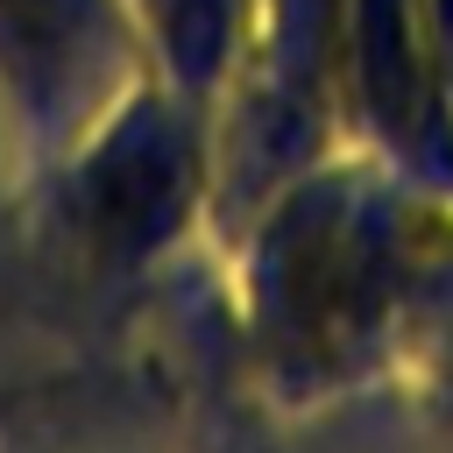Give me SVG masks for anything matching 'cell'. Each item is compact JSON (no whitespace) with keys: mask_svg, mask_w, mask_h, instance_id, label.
<instances>
[{"mask_svg":"<svg viewBox=\"0 0 453 453\" xmlns=\"http://www.w3.org/2000/svg\"><path fill=\"white\" fill-rule=\"evenodd\" d=\"M396 269H403V226L375 191L304 184L297 198H283V212L262 234L255 304L290 361L333 368L375 333Z\"/></svg>","mask_w":453,"mask_h":453,"instance_id":"obj_1","label":"cell"},{"mask_svg":"<svg viewBox=\"0 0 453 453\" xmlns=\"http://www.w3.org/2000/svg\"><path fill=\"white\" fill-rule=\"evenodd\" d=\"M191 184H198V156H191L184 120L163 106H127L99 134V149L78 177V212L106 255L134 262L184 226Z\"/></svg>","mask_w":453,"mask_h":453,"instance_id":"obj_2","label":"cell"},{"mask_svg":"<svg viewBox=\"0 0 453 453\" xmlns=\"http://www.w3.org/2000/svg\"><path fill=\"white\" fill-rule=\"evenodd\" d=\"M432 35H439V57L453 71V0H432Z\"/></svg>","mask_w":453,"mask_h":453,"instance_id":"obj_6","label":"cell"},{"mask_svg":"<svg viewBox=\"0 0 453 453\" xmlns=\"http://www.w3.org/2000/svg\"><path fill=\"white\" fill-rule=\"evenodd\" d=\"M347 50H354V85L368 99V113L396 134L418 142L425 134V50H418V21L403 0H347Z\"/></svg>","mask_w":453,"mask_h":453,"instance_id":"obj_4","label":"cell"},{"mask_svg":"<svg viewBox=\"0 0 453 453\" xmlns=\"http://www.w3.org/2000/svg\"><path fill=\"white\" fill-rule=\"evenodd\" d=\"M120 64L113 0H0V78L35 120L85 113Z\"/></svg>","mask_w":453,"mask_h":453,"instance_id":"obj_3","label":"cell"},{"mask_svg":"<svg viewBox=\"0 0 453 453\" xmlns=\"http://www.w3.org/2000/svg\"><path fill=\"white\" fill-rule=\"evenodd\" d=\"M156 21H163V50H170L177 78L205 85V78L226 64V42H234V0H156Z\"/></svg>","mask_w":453,"mask_h":453,"instance_id":"obj_5","label":"cell"}]
</instances>
